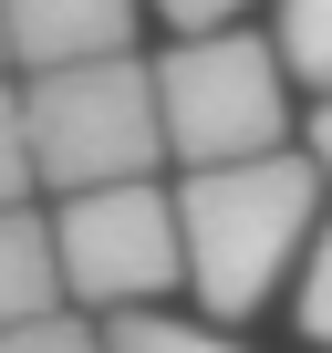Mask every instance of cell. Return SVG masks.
I'll list each match as a JSON object with an SVG mask.
<instances>
[{"label": "cell", "instance_id": "6da1fadb", "mask_svg": "<svg viewBox=\"0 0 332 353\" xmlns=\"http://www.w3.org/2000/svg\"><path fill=\"white\" fill-rule=\"evenodd\" d=\"M177 188V260H187V301L198 322H249L280 301V281L301 270L311 229H322V176L301 145L239 156V166H187Z\"/></svg>", "mask_w": 332, "mask_h": 353}, {"label": "cell", "instance_id": "7a4b0ae2", "mask_svg": "<svg viewBox=\"0 0 332 353\" xmlns=\"http://www.w3.org/2000/svg\"><path fill=\"white\" fill-rule=\"evenodd\" d=\"M145 73H156L166 166H239V156L291 145V73H280L270 32H249V21L177 32Z\"/></svg>", "mask_w": 332, "mask_h": 353}, {"label": "cell", "instance_id": "3957f363", "mask_svg": "<svg viewBox=\"0 0 332 353\" xmlns=\"http://www.w3.org/2000/svg\"><path fill=\"white\" fill-rule=\"evenodd\" d=\"M21 135H32L42 198L114 188V176H156V166H166V125H156V73H145V52L21 73Z\"/></svg>", "mask_w": 332, "mask_h": 353}, {"label": "cell", "instance_id": "277c9868", "mask_svg": "<svg viewBox=\"0 0 332 353\" xmlns=\"http://www.w3.org/2000/svg\"><path fill=\"white\" fill-rule=\"evenodd\" d=\"M52 260H63L73 312H156L166 291H187L177 188L166 176H114V188L52 198Z\"/></svg>", "mask_w": 332, "mask_h": 353}, {"label": "cell", "instance_id": "5b68a950", "mask_svg": "<svg viewBox=\"0 0 332 353\" xmlns=\"http://www.w3.org/2000/svg\"><path fill=\"white\" fill-rule=\"evenodd\" d=\"M145 0H0V42L21 73H63V63H114L135 52Z\"/></svg>", "mask_w": 332, "mask_h": 353}, {"label": "cell", "instance_id": "8992f818", "mask_svg": "<svg viewBox=\"0 0 332 353\" xmlns=\"http://www.w3.org/2000/svg\"><path fill=\"white\" fill-rule=\"evenodd\" d=\"M63 312V260H52V219L42 208H0V332Z\"/></svg>", "mask_w": 332, "mask_h": 353}, {"label": "cell", "instance_id": "52a82bcc", "mask_svg": "<svg viewBox=\"0 0 332 353\" xmlns=\"http://www.w3.org/2000/svg\"><path fill=\"white\" fill-rule=\"evenodd\" d=\"M270 11V52L301 94H332V0H260Z\"/></svg>", "mask_w": 332, "mask_h": 353}, {"label": "cell", "instance_id": "ba28073f", "mask_svg": "<svg viewBox=\"0 0 332 353\" xmlns=\"http://www.w3.org/2000/svg\"><path fill=\"white\" fill-rule=\"evenodd\" d=\"M104 353H249L229 322H187V312H104Z\"/></svg>", "mask_w": 332, "mask_h": 353}, {"label": "cell", "instance_id": "9c48e42d", "mask_svg": "<svg viewBox=\"0 0 332 353\" xmlns=\"http://www.w3.org/2000/svg\"><path fill=\"white\" fill-rule=\"evenodd\" d=\"M0 353H104V322L94 312H32V322H11V332H0Z\"/></svg>", "mask_w": 332, "mask_h": 353}, {"label": "cell", "instance_id": "30bf717a", "mask_svg": "<svg viewBox=\"0 0 332 353\" xmlns=\"http://www.w3.org/2000/svg\"><path fill=\"white\" fill-rule=\"evenodd\" d=\"M42 176H32V135H21V83L0 73V208H32Z\"/></svg>", "mask_w": 332, "mask_h": 353}, {"label": "cell", "instance_id": "8fae6325", "mask_svg": "<svg viewBox=\"0 0 332 353\" xmlns=\"http://www.w3.org/2000/svg\"><path fill=\"white\" fill-rule=\"evenodd\" d=\"M291 312H301V332L332 353V219H322L311 250H301V301H291Z\"/></svg>", "mask_w": 332, "mask_h": 353}, {"label": "cell", "instance_id": "7c38bea8", "mask_svg": "<svg viewBox=\"0 0 332 353\" xmlns=\"http://www.w3.org/2000/svg\"><path fill=\"white\" fill-rule=\"evenodd\" d=\"M249 11H260V0H145V21H166V32H229Z\"/></svg>", "mask_w": 332, "mask_h": 353}, {"label": "cell", "instance_id": "4fadbf2b", "mask_svg": "<svg viewBox=\"0 0 332 353\" xmlns=\"http://www.w3.org/2000/svg\"><path fill=\"white\" fill-rule=\"evenodd\" d=\"M301 156H311V176H322V198H332V94L311 104V145H301Z\"/></svg>", "mask_w": 332, "mask_h": 353}, {"label": "cell", "instance_id": "5bb4252c", "mask_svg": "<svg viewBox=\"0 0 332 353\" xmlns=\"http://www.w3.org/2000/svg\"><path fill=\"white\" fill-rule=\"evenodd\" d=\"M0 63H11V42H0Z\"/></svg>", "mask_w": 332, "mask_h": 353}]
</instances>
